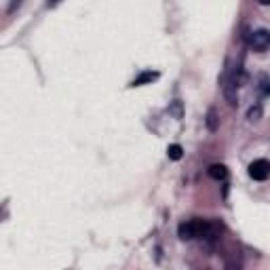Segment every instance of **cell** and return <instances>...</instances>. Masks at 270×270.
<instances>
[{
  "label": "cell",
  "instance_id": "obj_1",
  "mask_svg": "<svg viewBox=\"0 0 270 270\" xmlns=\"http://www.w3.org/2000/svg\"><path fill=\"white\" fill-rule=\"evenodd\" d=\"M216 232V224L209 220H188L181 222L178 226V236L181 241H192V239H207V236H213Z\"/></svg>",
  "mask_w": 270,
  "mask_h": 270
},
{
  "label": "cell",
  "instance_id": "obj_2",
  "mask_svg": "<svg viewBox=\"0 0 270 270\" xmlns=\"http://www.w3.org/2000/svg\"><path fill=\"white\" fill-rule=\"evenodd\" d=\"M222 93L230 106H239V76L232 68H228L224 76H222Z\"/></svg>",
  "mask_w": 270,
  "mask_h": 270
},
{
  "label": "cell",
  "instance_id": "obj_3",
  "mask_svg": "<svg viewBox=\"0 0 270 270\" xmlns=\"http://www.w3.org/2000/svg\"><path fill=\"white\" fill-rule=\"evenodd\" d=\"M247 45L251 46L253 51H266L270 46V30H253L251 34L247 36Z\"/></svg>",
  "mask_w": 270,
  "mask_h": 270
},
{
  "label": "cell",
  "instance_id": "obj_4",
  "mask_svg": "<svg viewBox=\"0 0 270 270\" xmlns=\"http://www.w3.org/2000/svg\"><path fill=\"white\" fill-rule=\"evenodd\" d=\"M249 176L256 181L268 180V176H270V161H266V158H258V161H253L249 165Z\"/></svg>",
  "mask_w": 270,
  "mask_h": 270
},
{
  "label": "cell",
  "instance_id": "obj_5",
  "mask_svg": "<svg viewBox=\"0 0 270 270\" xmlns=\"http://www.w3.org/2000/svg\"><path fill=\"white\" fill-rule=\"evenodd\" d=\"M207 173H209V178H213V180H218V181H224L226 178H228V169L224 165H209V169H207Z\"/></svg>",
  "mask_w": 270,
  "mask_h": 270
},
{
  "label": "cell",
  "instance_id": "obj_6",
  "mask_svg": "<svg viewBox=\"0 0 270 270\" xmlns=\"http://www.w3.org/2000/svg\"><path fill=\"white\" fill-rule=\"evenodd\" d=\"M158 76H161L158 72H141V74L131 83V87H141V85H146V83H152V81H156Z\"/></svg>",
  "mask_w": 270,
  "mask_h": 270
},
{
  "label": "cell",
  "instance_id": "obj_7",
  "mask_svg": "<svg viewBox=\"0 0 270 270\" xmlns=\"http://www.w3.org/2000/svg\"><path fill=\"white\" fill-rule=\"evenodd\" d=\"M167 156H169L171 161H180V158L184 156V148H181L180 144H171L169 148H167Z\"/></svg>",
  "mask_w": 270,
  "mask_h": 270
},
{
  "label": "cell",
  "instance_id": "obj_8",
  "mask_svg": "<svg viewBox=\"0 0 270 270\" xmlns=\"http://www.w3.org/2000/svg\"><path fill=\"white\" fill-rule=\"evenodd\" d=\"M169 114H173L176 118H181V116H184V106H181V101H180V99H173V101H171V106H169Z\"/></svg>",
  "mask_w": 270,
  "mask_h": 270
},
{
  "label": "cell",
  "instance_id": "obj_9",
  "mask_svg": "<svg viewBox=\"0 0 270 270\" xmlns=\"http://www.w3.org/2000/svg\"><path fill=\"white\" fill-rule=\"evenodd\" d=\"M218 123H220L218 112L211 108L209 112H207V129H209V131H216V129H218Z\"/></svg>",
  "mask_w": 270,
  "mask_h": 270
},
{
  "label": "cell",
  "instance_id": "obj_10",
  "mask_svg": "<svg viewBox=\"0 0 270 270\" xmlns=\"http://www.w3.org/2000/svg\"><path fill=\"white\" fill-rule=\"evenodd\" d=\"M247 118L251 123H256V121H260L262 118V106L260 104H256V106H251L249 110H247Z\"/></svg>",
  "mask_w": 270,
  "mask_h": 270
},
{
  "label": "cell",
  "instance_id": "obj_11",
  "mask_svg": "<svg viewBox=\"0 0 270 270\" xmlns=\"http://www.w3.org/2000/svg\"><path fill=\"white\" fill-rule=\"evenodd\" d=\"M224 270H241V266H236V264H230V262H228V264L224 266Z\"/></svg>",
  "mask_w": 270,
  "mask_h": 270
}]
</instances>
